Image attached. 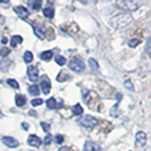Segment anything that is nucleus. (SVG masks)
I'll list each match as a JSON object with an SVG mask.
<instances>
[{
    "label": "nucleus",
    "mask_w": 151,
    "mask_h": 151,
    "mask_svg": "<svg viewBox=\"0 0 151 151\" xmlns=\"http://www.w3.org/2000/svg\"><path fill=\"white\" fill-rule=\"evenodd\" d=\"M133 21L134 18L129 12H122L113 16L110 20V24L112 27L116 28V29H124Z\"/></svg>",
    "instance_id": "1"
},
{
    "label": "nucleus",
    "mask_w": 151,
    "mask_h": 151,
    "mask_svg": "<svg viewBox=\"0 0 151 151\" xmlns=\"http://www.w3.org/2000/svg\"><path fill=\"white\" fill-rule=\"evenodd\" d=\"M115 5L118 9L126 12H132L142 7L143 0H116Z\"/></svg>",
    "instance_id": "2"
},
{
    "label": "nucleus",
    "mask_w": 151,
    "mask_h": 151,
    "mask_svg": "<svg viewBox=\"0 0 151 151\" xmlns=\"http://www.w3.org/2000/svg\"><path fill=\"white\" fill-rule=\"evenodd\" d=\"M85 97H88L87 98H84L85 102L89 106L90 109L94 111H98L99 110V105H100V100L97 96V94L93 92H89L87 93V96H85Z\"/></svg>",
    "instance_id": "3"
},
{
    "label": "nucleus",
    "mask_w": 151,
    "mask_h": 151,
    "mask_svg": "<svg viewBox=\"0 0 151 151\" xmlns=\"http://www.w3.org/2000/svg\"><path fill=\"white\" fill-rule=\"evenodd\" d=\"M78 122L80 126H82L84 127H89V129L96 127L98 124L97 119H96L93 116H91V115H85L84 117L80 118Z\"/></svg>",
    "instance_id": "4"
},
{
    "label": "nucleus",
    "mask_w": 151,
    "mask_h": 151,
    "mask_svg": "<svg viewBox=\"0 0 151 151\" xmlns=\"http://www.w3.org/2000/svg\"><path fill=\"white\" fill-rule=\"evenodd\" d=\"M69 68L71 70H73L74 72H77V73H80L85 69V64L82 63L81 60H71L69 64Z\"/></svg>",
    "instance_id": "5"
},
{
    "label": "nucleus",
    "mask_w": 151,
    "mask_h": 151,
    "mask_svg": "<svg viewBox=\"0 0 151 151\" xmlns=\"http://www.w3.org/2000/svg\"><path fill=\"white\" fill-rule=\"evenodd\" d=\"M146 142H147V136H146L145 132L144 131H138L135 135V143L136 145L142 147V146H145Z\"/></svg>",
    "instance_id": "6"
},
{
    "label": "nucleus",
    "mask_w": 151,
    "mask_h": 151,
    "mask_svg": "<svg viewBox=\"0 0 151 151\" xmlns=\"http://www.w3.org/2000/svg\"><path fill=\"white\" fill-rule=\"evenodd\" d=\"M27 76H28V78H29L30 81H36L39 78V70L37 69V67L33 65H29L27 67Z\"/></svg>",
    "instance_id": "7"
},
{
    "label": "nucleus",
    "mask_w": 151,
    "mask_h": 151,
    "mask_svg": "<svg viewBox=\"0 0 151 151\" xmlns=\"http://www.w3.org/2000/svg\"><path fill=\"white\" fill-rule=\"evenodd\" d=\"M41 88H42V91L45 94H48L50 93V90H51V82L50 80L47 78V77H45L42 78V81H41Z\"/></svg>",
    "instance_id": "8"
},
{
    "label": "nucleus",
    "mask_w": 151,
    "mask_h": 151,
    "mask_svg": "<svg viewBox=\"0 0 151 151\" xmlns=\"http://www.w3.org/2000/svg\"><path fill=\"white\" fill-rule=\"evenodd\" d=\"M14 12L17 13V15L22 18V19H26L27 17H28L29 15V12H28V9L25 7L23 6H17L14 8Z\"/></svg>",
    "instance_id": "9"
},
{
    "label": "nucleus",
    "mask_w": 151,
    "mask_h": 151,
    "mask_svg": "<svg viewBox=\"0 0 151 151\" xmlns=\"http://www.w3.org/2000/svg\"><path fill=\"white\" fill-rule=\"evenodd\" d=\"M2 141L5 145H7L8 147H11V148L17 147L19 145V142L16 139L12 138V137H4Z\"/></svg>",
    "instance_id": "10"
},
{
    "label": "nucleus",
    "mask_w": 151,
    "mask_h": 151,
    "mask_svg": "<svg viewBox=\"0 0 151 151\" xmlns=\"http://www.w3.org/2000/svg\"><path fill=\"white\" fill-rule=\"evenodd\" d=\"M84 151H101L100 146L92 141H87L84 145Z\"/></svg>",
    "instance_id": "11"
},
{
    "label": "nucleus",
    "mask_w": 151,
    "mask_h": 151,
    "mask_svg": "<svg viewBox=\"0 0 151 151\" xmlns=\"http://www.w3.org/2000/svg\"><path fill=\"white\" fill-rule=\"evenodd\" d=\"M27 144L34 147H39L42 144V140L36 135H30L27 139Z\"/></svg>",
    "instance_id": "12"
},
{
    "label": "nucleus",
    "mask_w": 151,
    "mask_h": 151,
    "mask_svg": "<svg viewBox=\"0 0 151 151\" xmlns=\"http://www.w3.org/2000/svg\"><path fill=\"white\" fill-rule=\"evenodd\" d=\"M34 33L36 34V36L40 39H45V35H46V30H45V27L44 25H40V26H37L34 28Z\"/></svg>",
    "instance_id": "13"
},
{
    "label": "nucleus",
    "mask_w": 151,
    "mask_h": 151,
    "mask_svg": "<svg viewBox=\"0 0 151 151\" xmlns=\"http://www.w3.org/2000/svg\"><path fill=\"white\" fill-rule=\"evenodd\" d=\"M27 102V97L24 94H17L15 96V103L16 106L18 107H23Z\"/></svg>",
    "instance_id": "14"
},
{
    "label": "nucleus",
    "mask_w": 151,
    "mask_h": 151,
    "mask_svg": "<svg viewBox=\"0 0 151 151\" xmlns=\"http://www.w3.org/2000/svg\"><path fill=\"white\" fill-rule=\"evenodd\" d=\"M11 60L9 59H3L1 61H0V70L2 72H7L9 67L11 66Z\"/></svg>",
    "instance_id": "15"
},
{
    "label": "nucleus",
    "mask_w": 151,
    "mask_h": 151,
    "mask_svg": "<svg viewBox=\"0 0 151 151\" xmlns=\"http://www.w3.org/2000/svg\"><path fill=\"white\" fill-rule=\"evenodd\" d=\"M52 56H53V52L50 51V50H47V51H44L42 53L40 54V58L42 60L48 61L52 59Z\"/></svg>",
    "instance_id": "16"
},
{
    "label": "nucleus",
    "mask_w": 151,
    "mask_h": 151,
    "mask_svg": "<svg viewBox=\"0 0 151 151\" xmlns=\"http://www.w3.org/2000/svg\"><path fill=\"white\" fill-rule=\"evenodd\" d=\"M42 12H44V15L47 18H50L52 19L54 17V14H55V11L53 8L51 7H47L45 9H44V11H42Z\"/></svg>",
    "instance_id": "17"
},
{
    "label": "nucleus",
    "mask_w": 151,
    "mask_h": 151,
    "mask_svg": "<svg viewBox=\"0 0 151 151\" xmlns=\"http://www.w3.org/2000/svg\"><path fill=\"white\" fill-rule=\"evenodd\" d=\"M23 42V38L19 35H15V36H12V41H11V45L12 47H16L17 45L21 44Z\"/></svg>",
    "instance_id": "18"
},
{
    "label": "nucleus",
    "mask_w": 151,
    "mask_h": 151,
    "mask_svg": "<svg viewBox=\"0 0 151 151\" xmlns=\"http://www.w3.org/2000/svg\"><path fill=\"white\" fill-rule=\"evenodd\" d=\"M89 66L90 68H91V70L93 71V72H98V69H99V65L97 63V61L94 60V59H90L89 60Z\"/></svg>",
    "instance_id": "19"
},
{
    "label": "nucleus",
    "mask_w": 151,
    "mask_h": 151,
    "mask_svg": "<svg viewBox=\"0 0 151 151\" xmlns=\"http://www.w3.org/2000/svg\"><path fill=\"white\" fill-rule=\"evenodd\" d=\"M46 106L48 109H50V110H55V109H57V101L55 100L54 97H50L49 99H47L46 100Z\"/></svg>",
    "instance_id": "20"
},
{
    "label": "nucleus",
    "mask_w": 151,
    "mask_h": 151,
    "mask_svg": "<svg viewBox=\"0 0 151 151\" xmlns=\"http://www.w3.org/2000/svg\"><path fill=\"white\" fill-rule=\"evenodd\" d=\"M28 93H29L31 96H39L40 91L37 85H31V86L28 87Z\"/></svg>",
    "instance_id": "21"
},
{
    "label": "nucleus",
    "mask_w": 151,
    "mask_h": 151,
    "mask_svg": "<svg viewBox=\"0 0 151 151\" xmlns=\"http://www.w3.org/2000/svg\"><path fill=\"white\" fill-rule=\"evenodd\" d=\"M73 113L75 115H81L83 113V109L82 107L79 105V104H77V105H75L74 108H73Z\"/></svg>",
    "instance_id": "22"
},
{
    "label": "nucleus",
    "mask_w": 151,
    "mask_h": 151,
    "mask_svg": "<svg viewBox=\"0 0 151 151\" xmlns=\"http://www.w3.org/2000/svg\"><path fill=\"white\" fill-rule=\"evenodd\" d=\"M24 60L27 63H29L33 60V55L30 51H26L25 52V55H24Z\"/></svg>",
    "instance_id": "23"
},
{
    "label": "nucleus",
    "mask_w": 151,
    "mask_h": 151,
    "mask_svg": "<svg viewBox=\"0 0 151 151\" xmlns=\"http://www.w3.org/2000/svg\"><path fill=\"white\" fill-rule=\"evenodd\" d=\"M55 61L57 63H58L59 65H60V66H63V65H64L65 64V63H66V59L64 58V57H63V56H60V55H58L55 58Z\"/></svg>",
    "instance_id": "24"
},
{
    "label": "nucleus",
    "mask_w": 151,
    "mask_h": 151,
    "mask_svg": "<svg viewBox=\"0 0 151 151\" xmlns=\"http://www.w3.org/2000/svg\"><path fill=\"white\" fill-rule=\"evenodd\" d=\"M141 44V40L139 39H131L129 41V45L131 48H135L136 46H138Z\"/></svg>",
    "instance_id": "25"
},
{
    "label": "nucleus",
    "mask_w": 151,
    "mask_h": 151,
    "mask_svg": "<svg viewBox=\"0 0 151 151\" xmlns=\"http://www.w3.org/2000/svg\"><path fill=\"white\" fill-rule=\"evenodd\" d=\"M8 84L13 89H19V84L15 79H8Z\"/></svg>",
    "instance_id": "26"
},
{
    "label": "nucleus",
    "mask_w": 151,
    "mask_h": 151,
    "mask_svg": "<svg viewBox=\"0 0 151 151\" xmlns=\"http://www.w3.org/2000/svg\"><path fill=\"white\" fill-rule=\"evenodd\" d=\"M9 53H11V49L8 48V47H2L0 49V56L2 57H7Z\"/></svg>",
    "instance_id": "27"
},
{
    "label": "nucleus",
    "mask_w": 151,
    "mask_h": 151,
    "mask_svg": "<svg viewBox=\"0 0 151 151\" xmlns=\"http://www.w3.org/2000/svg\"><path fill=\"white\" fill-rule=\"evenodd\" d=\"M124 86L126 89L129 90V91H134V86H133V84H132V82L130 81V80H126V81L124 82Z\"/></svg>",
    "instance_id": "28"
},
{
    "label": "nucleus",
    "mask_w": 151,
    "mask_h": 151,
    "mask_svg": "<svg viewBox=\"0 0 151 151\" xmlns=\"http://www.w3.org/2000/svg\"><path fill=\"white\" fill-rule=\"evenodd\" d=\"M42 7V0H34L33 1V4H32V8L33 9H40Z\"/></svg>",
    "instance_id": "29"
},
{
    "label": "nucleus",
    "mask_w": 151,
    "mask_h": 151,
    "mask_svg": "<svg viewBox=\"0 0 151 151\" xmlns=\"http://www.w3.org/2000/svg\"><path fill=\"white\" fill-rule=\"evenodd\" d=\"M42 104V99L41 98H37V99H33L31 101V105L34 106V107H37V106H40Z\"/></svg>",
    "instance_id": "30"
},
{
    "label": "nucleus",
    "mask_w": 151,
    "mask_h": 151,
    "mask_svg": "<svg viewBox=\"0 0 151 151\" xmlns=\"http://www.w3.org/2000/svg\"><path fill=\"white\" fill-rule=\"evenodd\" d=\"M55 141H56L57 144H63V141H64V137L63 135H60V134H58V135H56V137H55Z\"/></svg>",
    "instance_id": "31"
},
{
    "label": "nucleus",
    "mask_w": 151,
    "mask_h": 151,
    "mask_svg": "<svg viewBox=\"0 0 151 151\" xmlns=\"http://www.w3.org/2000/svg\"><path fill=\"white\" fill-rule=\"evenodd\" d=\"M41 126L42 127V129H44L45 132H48L49 131V129H50V125L49 124H47V123H45V122H42L41 123Z\"/></svg>",
    "instance_id": "32"
},
{
    "label": "nucleus",
    "mask_w": 151,
    "mask_h": 151,
    "mask_svg": "<svg viewBox=\"0 0 151 151\" xmlns=\"http://www.w3.org/2000/svg\"><path fill=\"white\" fill-rule=\"evenodd\" d=\"M51 141H52V137L50 134H48L47 136H45V138L44 139V145H48L51 144Z\"/></svg>",
    "instance_id": "33"
},
{
    "label": "nucleus",
    "mask_w": 151,
    "mask_h": 151,
    "mask_svg": "<svg viewBox=\"0 0 151 151\" xmlns=\"http://www.w3.org/2000/svg\"><path fill=\"white\" fill-rule=\"evenodd\" d=\"M21 125H22V127H23V129H25V130H27L28 129H29V125H28L27 123H26V122H23Z\"/></svg>",
    "instance_id": "34"
},
{
    "label": "nucleus",
    "mask_w": 151,
    "mask_h": 151,
    "mask_svg": "<svg viewBox=\"0 0 151 151\" xmlns=\"http://www.w3.org/2000/svg\"><path fill=\"white\" fill-rule=\"evenodd\" d=\"M59 151H70V149L68 147H61L59 149Z\"/></svg>",
    "instance_id": "35"
},
{
    "label": "nucleus",
    "mask_w": 151,
    "mask_h": 151,
    "mask_svg": "<svg viewBox=\"0 0 151 151\" xmlns=\"http://www.w3.org/2000/svg\"><path fill=\"white\" fill-rule=\"evenodd\" d=\"M7 42H8L7 38H6V37L3 38V40H2V44H7Z\"/></svg>",
    "instance_id": "36"
},
{
    "label": "nucleus",
    "mask_w": 151,
    "mask_h": 151,
    "mask_svg": "<svg viewBox=\"0 0 151 151\" xmlns=\"http://www.w3.org/2000/svg\"><path fill=\"white\" fill-rule=\"evenodd\" d=\"M9 0H0V3H9Z\"/></svg>",
    "instance_id": "37"
},
{
    "label": "nucleus",
    "mask_w": 151,
    "mask_h": 151,
    "mask_svg": "<svg viewBox=\"0 0 151 151\" xmlns=\"http://www.w3.org/2000/svg\"><path fill=\"white\" fill-rule=\"evenodd\" d=\"M4 116V114H3V113L1 112V111H0V118H2Z\"/></svg>",
    "instance_id": "38"
},
{
    "label": "nucleus",
    "mask_w": 151,
    "mask_h": 151,
    "mask_svg": "<svg viewBox=\"0 0 151 151\" xmlns=\"http://www.w3.org/2000/svg\"><path fill=\"white\" fill-rule=\"evenodd\" d=\"M150 59H151V52H150Z\"/></svg>",
    "instance_id": "39"
}]
</instances>
